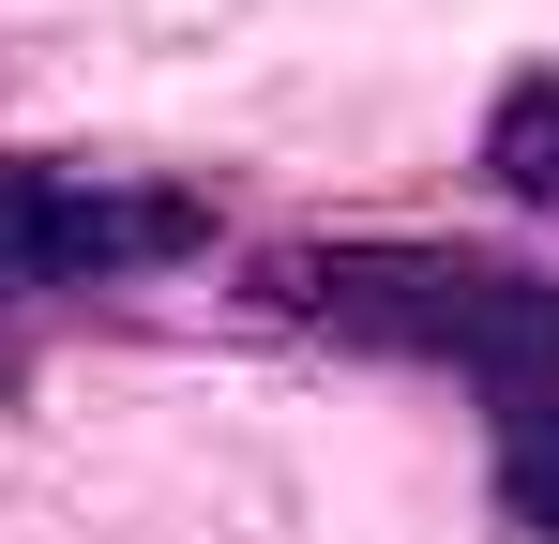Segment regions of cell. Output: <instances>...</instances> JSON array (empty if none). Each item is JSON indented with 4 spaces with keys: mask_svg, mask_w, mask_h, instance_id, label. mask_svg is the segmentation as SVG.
Here are the masks:
<instances>
[{
    "mask_svg": "<svg viewBox=\"0 0 559 544\" xmlns=\"http://www.w3.org/2000/svg\"><path fill=\"white\" fill-rule=\"evenodd\" d=\"M287 303L333 318V333H364V348L484 378L514 424H559V287L545 272H484V258H287Z\"/></svg>",
    "mask_w": 559,
    "mask_h": 544,
    "instance_id": "1",
    "label": "cell"
},
{
    "mask_svg": "<svg viewBox=\"0 0 559 544\" xmlns=\"http://www.w3.org/2000/svg\"><path fill=\"white\" fill-rule=\"evenodd\" d=\"M484 181H499L514 212H545V227H559V61H530V76L484 106Z\"/></svg>",
    "mask_w": 559,
    "mask_h": 544,
    "instance_id": "2",
    "label": "cell"
},
{
    "mask_svg": "<svg viewBox=\"0 0 559 544\" xmlns=\"http://www.w3.org/2000/svg\"><path fill=\"white\" fill-rule=\"evenodd\" d=\"M499 499H514V515L559 544V424H514V453H499Z\"/></svg>",
    "mask_w": 559,
    "mask_h": 544,
    "instance_id": "3",
    "label": "cell"
}]
</instances>
